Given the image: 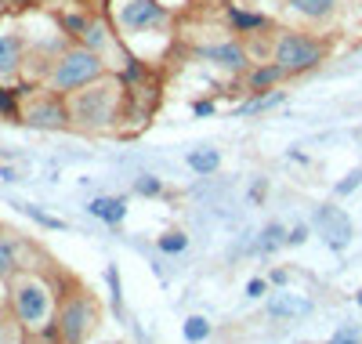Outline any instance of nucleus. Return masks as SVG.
<instances>
[{
    "instance_id": "473e14b6",
    "label": "nucleus",
    "mask_w": 362,
    "mask_h": 344,
    "mask_svg": "<svg viewBox=\"0 0 362 344\" xmlns=\"http://www.w3.org/2000/svg\"><path fill=\"white\" fill-rule=\"evenodd\" d=\"M344 344H358V340H355V337H351V340H344Z\"/></svg>"
},
{
    "instance_id": "aec40b11",
    "label": "nucleus",
    "mask_w": 362,
    "mask_h": 344,
    "mask_svg": "<svg viewBox=\"0 0 362 344\" xmlns=\"http://www.w3.org/2000/svg\"><path fill=\"white\" fill-rule=\"evenodd\" d=\"M185 246H189V236H181V232H167V236L160 239V250H163V254H181Z\"/></svg>"
},
{
    "instance_id": "4468645a",
    "label": "nucleus",
    "mask_w": 362,
    "mask_h": 344,
    "mask_svg": "<svg viewBox=\"0 0 362 344\" xmlns=\"http://www.w3.org/2000/svg\"><path fill=\"white\" fill-rule=\"evenodd\" d=\"M218 164H221V156H218L214 149H196V152H189V167H192L196 174L218 171Z\"/></svg>"
},
{
    "instance_id": "4be33fe9",
    "label": "nucleus",
    "mask_w": 362,
    "mask_h": 344,
    "mask_svg": "<svg viewBox=\"0 0 362 344\" xmlns=\"http://www.w3.org/2000/svg\"><path fill=\"white\" fill-rule=\"evenodd\" d=\"M15 95H18V91H8V87H0V113H4V116H18V109H15Z\"/></svg>"
},
{
    "instance_id": "a878e982",
    "label": "nucleus",
    "mask_w": 362,
    "mask_h": 344,
    "mask_svg": "<svg viewBox=\"0 0 362 344\" xmlns=\"http://www.w3.org/2000/svg\"><path fill=\"white\" fill-rule=\"evenodd\" d=\"M138 193H141V196H156V193H160V181H156V178H141V181H138Z\"/></svg>"
},
{
    "instance_id": "9b49d317",
    "label": "nucleus",
    "mask_w": 362,
    "mask_h": 344,
    "mask_svg": "<svg viewBox=\"0 0 362 344\" xmlns=\"http://www.w3.org/2000/svg\"><path fill=\"white\" fill-rule=\"evenodd\" d=\"M87 210L95 214L98 222L119 225V222H124V214H127V203H124V200H116V196H98V200H90V207H87Z\"/></svg>"
},
{
    "instance_id": "0eeeda50",
    "label": "nucleus",
    "mask_w": 362,
    "mask_h": 344,
    "mask_svg": "<svg viewBox=\"0 0 362 344\" xmlns=\"http://www.w3.org/2000/svg\"><path fill=\"white\" fill-rule=\"evenodd\" d=\"M312 225H315V232L326 239V246H334V250H344V246L351 243V217H348L341 207H334V203L319 207L315 217H312Z\"/></svg>"
},
{
    "instance_id": "20e7f679",
    "label": "nucleus",
    "mask_w": 362,
    "mask_h": 344,
    "mask_svg": "<svg viewBox=\"0 0 362 344\" xmlns=\"http://www.w3.org/2000/svg\"><path fill=\"white\" fill-rule=\"evenodd\" d=\"M95 323H98V308H95V301H90V294L76 290V294H69L62 304H58L51 330H54L58 344H83L87 333L95 330Z\"/></svg>"
},
{
    "instance_id": "2f4dec72",
    "label": "nucleus",
    "mask_w": 362,
    "mask_h": 344,
    "mask_svg": "<svg viewBox=\"0 0 362 344\" xmlns=\"http://www.w3.org/2000/svg\"><path fill=\"white\" fill-rule=\"evenodd\" d=\"M11 4H18V8H25V4H44V0H11Z\"/></svg>"
},
{
    "instance_id": "7c9ffc66",
    "label": "nucleus",
    "mask_w": 362,
    "mask_h": 344,
    "mask_svg": "<svg viewBox=\"0 0 362 344\" xmlns=\"http://www.w3.org/2000/svg\"><path fill=\"white\" fill-rule=\"evenodd\" d=\"M210 113H214V105H210V102H199L196 105V116H210Z\"/></svg>"
},
{
    "instance_id": "cd10ccee",
    "label": "nucleus",
    "mask_w": 362,
    "mask_h": 344,
    "mask_svg": "<svg viewBox=\"0 0 362 344\" xmlns=\"http://www.w3.org/2000/svg\"><path fill=\"white\" fill-rule=\"evenodd\" d=\"M25 344H58V337H54V330H44V333H33Z\"/></svg>"
},
{
    "instance_id": "f8f14e48",
    "label": "nucleus",
    "mask_w": 362,
    "mask_h": 344,
    "mask_svg": "<svg viewBox=\"0 0 362 344\" xmlns=\"http://www.w3.org/2000/svg\"><path fill=\"white\" fill-rule=\"evenodd\" d=\"M203 58L218 62V66H225V69H243V66H247V55H243V47H239V44H218V47H206V51H203Z\"/></svg>"
},
{
    "instance_id": "f03ea898",
    "label": "nucleus",
    "mask_w": 362,
    "mask_h": 344,
    "mask_svg": "<svg viewBox=\"0 0 362 344\" xmlns=\"http://www.w3.org/2000/svg\"><path fill=\"white\" fill-rule=\"evenodd\" d=\"M11 311L22 330L44 333L51 330V290L37 275H15L11 283Z\"/></svg>"
},
{
    "instance_id": "7ed1b4c3",
    "label": "nucleus",
    "mask_w": 362,
    "mask_h": 344,
    "mask_svg": "<svg viewBox=\"0 0 362 344\" xmlns=\"http://www.w3.org/2000/svg\"><path fill=\"white\" fill-rule=\"evenodd\" d=\"M102 73H105V66H102L98 51H90V47H69V51H62V55L54 58V66L47 73V84H51V91H58V95H73V91L95 84Z\"/></svg>"
},
{
    "instance_id": "c85d7f7f",
    "label": "nucleus",
    "mask_w": 362,
    "mask_h": 344,
    "mask_svg": "<svg viewBox=\"0 0 362 344\" xmlns=\"http://www.w3.org/2000/svg\"><path fill=\"white\" fill-rule=\"evenodd\" d=\"M305 239H308V229H305V225H297V229L286 236V243H305Z\"/></svg>"
},
{
    "instance_id": "393cba45",
    "label": "nucleus",
    "mask_w": 362,
    "mask_h": 344,
    "mask_svg": "<svg viewBox=\"0 0 362 344\" xmlns=\"http://www.w3.org/2000/svg\"><path fill=\"white\" fill-rule=\"evenodd\" d=\"M279 243H283V229L279 225H268L264 229V246L272 250V246H279Z\"/></svg>"
},
{
    "instance_id": "f704fd0d",
    "label": "nucleus",
    "mask_w": 362,
    "mask_h": 344,
    "mask_svg": "<svg viewBox=\"0 0 362 344\" xmlns=\"http://www.w3.org/2000/svg\"><path fill=\"white\" fill-rule=\"evenodd\" d=\"M358 304H362V290H358Z\"/></svg>"
},
{
    "instance_id": "ddd939ff",
    "label": "nucleus",
    "mask_w": 362,
    "mask_h": 344,
    "mask_svg": "<svg viewBox=\"0 0 362 344\" xmlns=\"http://www.w3.org/2000/svg\"><path fill=\"white\" fill-rule=\"evenodd\" d=\"M334 4H337V0H290V8H293L297 15H305V18H312V22L326 18L329 11H334Z\"/></svg>"
},
{
    "instance_id": "f3484780",
    "label": "nucleus",
    "mask_w": 362,
    "mask_h": 344,
    "mask_svg": "<svg viewBox=\"0 0 362 344\" xmlns=\"http://www.w3.org/2000/svg\"><path fill=\"white\" fill-rule=\"evenodd\" d=\"M279 76H283V66L276 62V66H261V69H257V73L250 76V84H254V87L261 91V87H272V84H276Z\"/></svg>"
},
{
    "instance_id": "bb28decb",
    "label": "nucleus",
    "mask_w": 362,
    "mask_h": 344,
    "mask_svg": "<svg viewBox=\"0 0 362 344\" xmlns=\"http://www.w3.org/2000/svg\"><path fill=\"white\" fill-rule=\"evenodd\" d=\"M105 275H109V287H112V304H116V311H119V275H116V268H109Z\"/></svg>"
},
{
    "instance_id": "412c9836",
    "label": "nucleus",
    "mask_w": 362,
    "mask_h": 344,
    "mask_svg": "<svg viewBox=\"0 0 362 344\" xmlns=\"http://www.w3.org/2000/svg\"><path fill=\"white\" fill-rule=\"evenodd\" d=\"M0 344H18V319H8L0 311Z\"/></svg>"
},
{
    "instance_id": "dca6fc26",
    "label": "nucleus",
    "mask_w": 362,
    "mask_h": 344,
    "mask_svg": "<svg viewBox=\"0 0 362 344\" xmlns=\"http://www.w3.org/2000/svg\"><path fill=\"white\" fill-rule=\"evenodd\" d=\"M80 37H83V47H90V51H102V47H105V40H109L102 22H87Z\"/></svg>"
},
{
    "instance_id": "f257e3e1",
    "label": "nucleus",
    "mask_w": 362,
    "mask_h": 344,
    "mask_svg": "<svg viewBox=\"0 0 362 344\" xmlns=\"http://www.w3.org/2000/svg\"><path fill=\"white\" fill-rule=\"evenodd\" d=\"M119 109V84L116 80H95L69 95V120L80 127H109Z\"/></svg>"
},
{
    "instance_id": "9d476101",
    "label": "nucleus",
    "mask_w": 362,
    "mask_h": 344,
    "mask_svg": "<svg viewBox=\"0 0 362 344\" xmlns=\"http://www.w3.org/2000/svg\"><path fill=\"white\" fill-rule=\"evenodd\" d=\"M22 69V40L15 33H0V80H15Z\"/></svg>"
},
{
    "instance_id": "a211bd4d",
    "label": "nucleus",
    "mask_w": 362,
    "mask_h": 344,
    "mask_svg": "<svg viewBox=\"0 0 362 344\" xmlns=\"http://www.w3.org/2000/svg\"><path fill=\"white\" fill-rule=\"evenodd\" d=\"M15 243L8 236H0V275H11L15 272Z\"/></svg>"
},
{
    "instance_id": "6ab92c4d",
    "label": "nucleus",
    "mask_w": 362,
    "mask_h": 344,
    "mask_svg": "<svg viewBox=\"0 0 362 344\" xmlns=\"http://www.w3.org/2000/svg\"><path fill=\"white\" fill-rule=\"evenodd\" d=\"M185 337L196 344V340H203V337H210V323L203 319V316H192L189 323H185Z\"/></svg>"
},
{
    "instance_id": "423d86ee",
    "label": "nucleus",
    "mask_w": 362,
    "mask_h": 344,
    "mask_svg": "<svg viewBox=\"0 0 362 344\" xmlns=\"http://www.w3.org/2000/svg\"><path fill=\"white\" fill-rule=\"evenodd\" d=\"M167 18V8L160 0H124L116 8V22L127 29V33H141V29H153Z\"/></svg>"
},
{
    "instance_id": "6e6552de",
    "label": "nucleus",
    "mask_w": 362,
    "mask_h": 344,
    "mask_svg": "<svg viewBox=\"0 0 362 344\" xmlns=\"http://www.w3.org/2000/svg\"><path fill=\"white\" fill-rule=\"evenodd\" d=\"M25 123L29 127H44V131H54V127H66L69 123V105H62L58 98H40L25 109Z\"/></svg>"
},
{
    "instance_id": "b1692460",
    "label": "nucleus",
    "mask_w": 362,
    "mask_h": 344,
    "mask_svg": "<svg viewBox=\"0 0 362 344\" xmlns=\"http://www.w3.org/2000/svg\"><path fill=\"white\" fill-rule=\"evenodd\" d=\"M279 102H283V95H268V98H257V102L243 105V113H257V109H268V105H279Z\"/></svg>"
},
{
    "instance_id": "c756f323",
    "label": "nucleus",
    "mask_w": 362,
    "mask_h": 344,
    "mask_svg": "<svg viewBox=\"0 0 362 344\" xmlns=\"http://www.w3.org/2000/svg\"><path fill=\"white\" fill-rule=\"evenodd\" d=\"M247 294H250V297H261V294H264V283H261V279H250V287H247Z\"/></svg>"
},
{
    "instance_id": "5701e85b",
    "label": "nucleus",
    "mask_w": 362,
    "mask_h": 344,
    "mask_svg": "<svg viewBox=\"0 0 362 344\" xmlns=\"http://www.w3.org/2000/svg\"><path fill=\"white\" fill-rule=\"evenodd\" d=\"M358 185H362V171H351V174L337 185V196H348L351 189H358Z\"/></svg>"
},
{
    "instance_id": "72a5a7b5",
    "label": "nucleus",
    "mask_w": 362,
    "mask_h": 344,
    "mask_svg": "<svg viewBox=\"0 0 362 344\" xmlns=\"http://www.w3.org/2000/svg\"><path fill=\"white\" fill-rule=\"evenodd\" d=\"M0 308H4V294H0Z\"/></svg>"
},
{
    "instance_id": "39448f33",
    "label": "nucleus",
    "mask_w": 362,
    "mask_h": 344,
    "mask_svg": "<svg viewBox=\"0 0 362 344\" xmlns=\"http://www.w3.org/2000/svg\"><path fill=\"white\" fill-rule=\"evenodd\" d=\"M276 62L283 66V73H305L322 62V44L305 33H283L276 44Z\"/></svg>"
},
{
    "instance_id": "1a4fd4ad",
    "label": "nucleus",
    "mask_w": 362,
    "mask_h": 344,
    "mask_svg": "<svg viewBox=\"0 0 362 344\" xmlns=\"http://www.w3.org/2000/svg\"><path fill=\"white\" fill-rule=\"evenodd\" d=\"M312 301L308 297H297V294H272L268 297V316L276 319H297V316H308Z\"/></svg>"
},
{
    "instance_id": "2eb2a0df",
    "label": "nucleus",
    "mask_w": 362,
    "mask_h": 344,
    "mask_svg": "<svg viewBox=\"0 0 362 344\" xmlns=\"http://www.w3.org/2000/svg\"><path fill=\"white\" fill-rule=\"evenodd\" d=\"M228 22L239 29V33H254V29H264V15H250V11H239V8L228 11Z\"/></svg>"
}]
</instances>
